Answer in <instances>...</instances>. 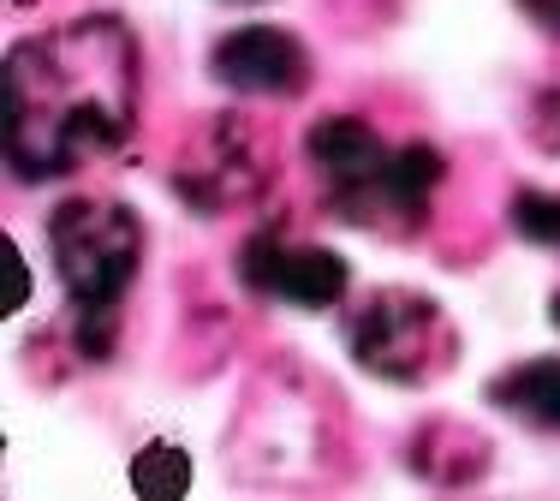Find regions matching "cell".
<instances>
[{
	"label": "cell",
	"mask_w": 560,
	"mask_h": 501,
	"mask_svg": "<svg viewBox=\"0 0 560 501\" xmlns=\"http://www.w3.org/2000/svg\"><path fill=\"white\" fill-rule=\"evenodd\" d=\"M126 490L131 496H150V501H162V496H185L191 490V454H185L179 442H143L138 454H131V471H126Z\"/></svg>",
	"instance_id": "1"
}]
</instances>
